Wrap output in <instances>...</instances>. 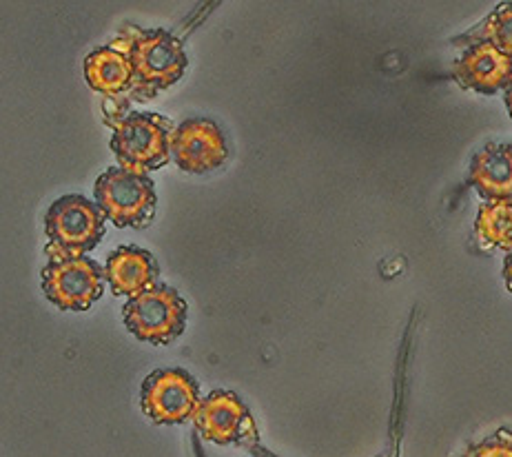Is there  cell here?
Here are the masks:
<instances>
[{"label": "cell", "mask_w": 512, "mask_h": 457, "mask_svg": "<svg viewBox=\"0 0 512 457\" xmlns=\"http://www.w3.org/2000/svg\"><path fill=\"white\" fill-rule=\"evenodd\" d=\"M111 47L131 60L133 85L129 100L147 103L158 96V91L176 85L187 69V54L182 43L165 29L125 25Z\"/></svg>", "instance_id": "cell-1"}, {"label": "cell", "mask_w": 512, "mask_h": 457, "mask_svg": "<svg viewBox=\"0 0 512 457\" xmlns=\"http://www.w3.org/2000/svg\"><path fill=\"white\" fill-rule=\"evenodd\" d=\"M475 236L481 247L512 251V200L484 202L475 220Z\"/></svg>", "instance_id": "cell-14"}, {"label": "cell", "mask_w": 512, "mask_h": 457, "mask_svg": "<svg viewBox=\"0 0 512 457\" xmlns=\"http://www.w3.org/2000/svg\"><path fill=\"white\" fill-rule=\"evenodd\" d=\"M122 313L133 338L149 344L173 342L180 338L187 324V302L176 289L165 284H156L140 296L129 298Z\"/></svg>", "instance_id": "cell-5"}, {"label": "cell", "mask_w": 512, "mask_h": 457, "mask_svg": "<svg viewBox=\"0 0 512 457\" xmlns=\"http://www.w3.org/2000/svg\"><path fill=\"white\" fill-rule=\"evenodd\" d=\"M462 457H512V431L499 429L490 438L468 446Z\"/></svg>", "instance_id": "cell-16"}, {"label": "cell", "mask_w": 512, "mask_h": 457, "mask_svg": "<svg viewBox=\"0 0 512 457\" xmlns=\"http://www.w3.org/2000/svg\"><path fill=\"white\" fill-rule=\"evenodd\" d=\"M470 43H490L499 52L512 56V3L497 7L484 23H479L473 32L466 36Z\"/></svg>", "instance_id": "cell-15"}, {"label": "cell", "mask_w": 512, "mask_h": 457, "mask_svg": "<svg viewBox=\"0 0 512 457\" xmlns=\"http://www.w3.org/2000/svg\"><path fill=\"white\" fill-rule=\"evenodd\" d=\"M249 411L235 393L213 391L204 398L193 415V424L198 426L204 440L215 444L240 442L249 426Z\"/></svg>", "instance_id": "cell-10"}, {"label": "cell", "mask_w": 512, "mask_h": 457, "mask_svg": "<svg viewBox=\"0 0 512 457\" xmlns=\"http://www.w3.org/2000/svg\"><path fill=\"white\" fill-rule=\"evenodd\" d=\"M96 205L116 227H147L156 213V187L151 178L122 167L107 169L96 180Z\"/></svg>", "instance_id": "cell-4"}, {"label": "cell", "mask_w": 512, "mask_h": 457, "mask_svg": "<svg viewBox=\"0 0 512 457\" xmlns=\"http://www.w3.org/2000/svg\"><path fill=\"white\" fill-rule=\"evenodd\" d=\"M453 74L462 87L493 96L512 83V56L490 43H475L457 58Z\"/></svg>", "instance_id": "cell-9"}, {"label": "cell", "mask_w": 512, "mask_h": 457, "mask_svg": "<svg viewBox=\"0 0 512 457\" xmlns=\"http://www.w3.org/2000/svg\"><path fill=\"white\" fill-rule=\"evenodd\" d=\"M198 382L182 369H158L142 384L140 406L156 424L193 420L200 406Z\"/></svg>", "instance_id": "cell-7"}, {"label": "cell", "mask_w": 512, "mask_h": 457, "mask_svg": "<svg viewBox=\"0 0 512 457\" xmlns=\"http://www.w3.org/2000/svg\"><path fill=\"white\" fill-rule=\"evenodd\" d=\"M43 289L51 304L63 311H87L105 289V269L87 256L47 253Z\"/></svg>", "instance_id": "cell-6"}, {"label": "cell", "mask_w": 512, "mask_h": 457, "mask_svg": "<svg viewBox=\"0 0 512 457\" xmlns=\"http://www.w3.org/2000/svg\"><path fill=\"white\" fill-rule=\"evenodd\" d=\"M85 78L91 89L105 96L116 98L125 91L129 94L133 85L131 60L111 45L96 47L85 58Z\"/></svg>", "instance_id": "cell-13"}, {"label": "cell", "mask_w": 512, "mask_h": 457, "mask_svg": "<svg viewBox=\"0 0 512 457\" xmlns=\"http://www.w3.org/2000/svg\"><path fill=\"white\" fill-rule=\"evenodd\" d=\"M105 220L102 209L85 196L56 200L45 216V231L51 240L45 251L60 256H87L105 236Z\"/></svg>", "instance_id": "cell-3"}, {"label": "cell", "mask_w": 512, "mask_h": 457, "mask_svg": "<svg viewBox=\"0 0 512 457\" xmlns=\"http://www.w3.org/2000/svg\"><path fill=\"white\" fill-rule=\"evenodd\" d=\"M504 100H506V109H508V114H510V118H512V83H510V85H508V89H506Z\"/></svg>", "instance_id": "cell-18"}, {"label": "cell", "mask_w": 512, "mask_h": 457, "mask_svg": "<svg viewBox=\"0 0 512 457\" xmlns=\"http://www.w3.org/2000/svg\"><path fill=\"white\" fill-rule=\"evenodd\" d=\"M229 158L227 138L209 118H191L171 136V160L187 174H207Z\"/></svg>", "instance_id": "cell-8"}, {"label": "cell", "mask_w": 512, "mask_h": 457, "mask_svg": "<svg viewBox=\"0 0 512 457\" xmlns=\"http://www.w3.org/2000/svg\"><path fill=\"white\" fill-rule=\"evenodd\" d=\"M158 273L156 258L140 247H120L105 262V280L114 296H140L156 287Z\"/></svg>", "instance_id": "cell-11"}, {"label": "cell", "mask_w": 512, "mask_h": 457, "mask_svg": "<svg viewBox=\"0 0 512 457\" xmlns=\"http://www.w3.org/2000/svg\"><path fill=\"white\" fill-rule=\"evenodd\" d=\"M105 123L114 129L111 151L122 169L147 176V171L167 165L171 160V136L176 127L169 118L158 114H127L105 116Z\"/></svg>", "instance_id": "cell-2"}, {"label": "cell", "mask_w": 512, "mask_h": 457, "mask_svg": "<svg viewBox=\"0 0 512 457\" xmlns=\"http://www.w3.org/2000/svg\"><path fill=\"white\" fill-rule=\"evenodd\" d=\"M504 280H506V287L512 293V251L506 256L504 260Z\"/></svg>", "instance_id": "cell-17"}, {"label": "cell", "mask_w": 512, "mask_h": 457, "mask_svg": "<svg viewBox=\"0 0 512 457\" xmlns=\"http://www.w3.org/2000/svg\"><path fill=\"white\" fill-rule=\"evenodd\" d=\"M468 182L486 202L512 200V147L486 145L470 162Z\"/></svg>", "instance_id": "cell-12"}]
</instances>
